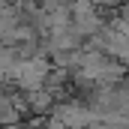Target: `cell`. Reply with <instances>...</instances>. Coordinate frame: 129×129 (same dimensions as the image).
Listing matches in <instances>:
<instances>
[{
  "mask_svg": "<svg viewBox=\"0 0 129 129\" xmlns=\"http://www.w3.org/2000/svg\"><path fill=\"white\" fill-rule=\"evenodd\" d=\"M120 72H123L120 66H111V69H108V78H114V75H120ZM102 75H105V66H99V78H102Z\"/></svg>",
  "mask_w": 129,
  "mask_h": 129,
  "instance_id": "cell-1",
  "label": "cell"
},
{
  "mask_svg": "<svg viewBox=\"0 0 129 129\" xmlns=\"http://www.w3.org/2000/svg\"><path fill=\"white\" fill-rule=\"evenodd\" d=\"M99 3H105V0H99Z\"/></svg>",
  "mask_w": 129,
  "mask_h": 129,
  "instance_id": "cell-2",
  "label": "cell"
},
{
  "mask_svg": "<svg viewBox=\"0 0 129 129\" xmlns=\"http://www.w3.org/2000/svg\"><path fill=\"white\" fill-rule=\"evenodd\" d=\"M126 69H129V63H126Z\"/></svg>",
  "mask_w": 129,
  "mask_h": 129,
  "instance_id": "cell-3",
  "label": "cell"
}]
</instances>
